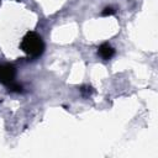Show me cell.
I'll return each instance as SVG.
<instances>
[{
  "mask_svg": "<svg viewBox=\"0 0 158 158\" xmlns=\"http://www.w3.org/2000/svg\"><path fill=\"white\" fill-rule=\"evenodd\" d=\"M20 49L28 56L31 59H36L41 57L46 49V44L43 42V38L35 31H28L22 37L20 43Z\"/></svg>",
  "mask_w": 158,
  "mask_h": 158,
  "instance_id": "cell-1",
  "label": "cell"
},
{
  "mask_svg": "<svg viewBox=\"0 0 158 158\" xmlns=\"http://www.w3.org/2000/svg\"><path fill=\"white\" fill-rule=\"evenodd\" d=\"M15 78H16V68L14 64H10V63L0 64V84L7 88L9 85L16 81Z\"/></svg>",
  "mask_w": 158,
  "mask_h": 158,
  "instance_id": "cell-2",
  "label": "cell"
},
{
  "mask_svg": "<svg viewBox=\"0 0 158 158\" xmlns=\"http://www.w3.org/2000/svg\"><path fill=\"white\" fill-rule=\"evenodd\" d=\"M98 54L104 60H109L115 56V49H114V47L111 44H109L107 42H104L98 47Z\"/></svg>",
  "mask_w": 158,
  "mask_h": 158,
  "instance_id": "cell-3",
  "label": "cell"
},
{
  "mask_svg": "<svg viewBox=\"0 0 158 158\" xmlns=\"http://www.w3.org/2000/svg\"><path fill=\"white\" fill-rule=\"evenodd\" d=\"M80 93L84 98H90V95L94 93V89L90 85H83V86H80Z\"/></svg>",
  "mask_w": 158,
  "mask_h": 158,
  "instance_id": "cell-4",
  "label": "cell"
},
{
  "mask_svg": "<svg viewBox=\"0 0 158 158\" xmlns=\"http://www.w3.org/2000/svg\"><path fill=\"white\" fill-rule=\"evenodd\" d=\"M116 12V10L114 9V7H111V6H106L102 11H101V16H111V15H114Z\"/></svg>",
  "mask_w": 158,
  "mask_h": 158,
  "instance_id": "cell-5",
  "label": "cell"
},
{
  "mask_svg": "<svg viewBox=\"0 0 158 158\" xmlns=\"http://www.w3.org/2000/svg\"><path fill=\"white\" fill-rule=\"evenodd\" d=\"M16 1H20V0H16Z\"/></svg>",
  "mask_w": 158,
  "mask_h": 158,
  "instance_id": "cell-6",
  "label": "cell"
},
{
  "mask_svg": "<svg viewBox=\"0 0 158 158\" xmlns=\"http://www.w3.org/2000/svg\"><path fill=\"white\" fill-rule=\"evenodd\" d=\"M0 102H1V100H0Z\"/></svg>",
  "mask_w": 158,
  "mask_h": 158,
  "instance_id": "cell-7",
  "label": "cell"
}]
</instances>
